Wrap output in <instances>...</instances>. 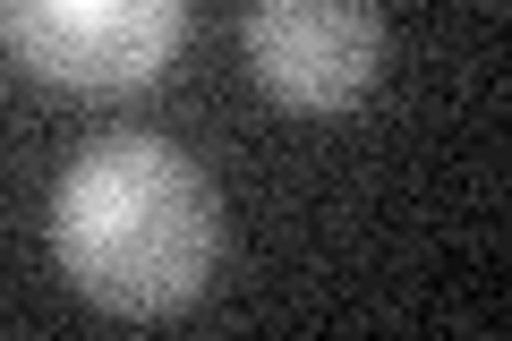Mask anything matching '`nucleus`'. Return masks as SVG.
<instances>
[{"mask_svg": "<svg viewBox=\"0 0 512 341\" xmlns=\"http://www.w3.org/2000/svg\"><path fill=\"white\" fill-rule=\"evenodd\" d=\"M214 188L163 137H103L52 197V256L111 316H171L214 273Z\"/></svg>", "mask_w": 512, "mask_h": 341, "instance_id": "1", "label": "nucleus"}, {"mask_svg": "<svg viewBox=\"0 0 512 341\" xmlns=\"http://www.w3.org/2000/svg\"><path fill=\"white\" fill-rule=\"evenodd\" d=\"M188 35V0H0V52L69 94L154 86Z\"/></svg>", "mask_w": 512, "mask_h": 341, "instance_id": "2", "label": "nucleus"}, {"mask_svg": "<svg viewBox=\"0 0 512 341\" xmlns=\"http://www.w3.org/2000/svg\"><path fill=\"white\" fill-rule=\"evenodd\" d=\"M376 60V0H256L248 9V69L291 111H350L376 86Z\"/></svg>", "mask_w": 512, "mask_h": 341, "instance_id": "3", "label": "nucleus"}]
</instances>
